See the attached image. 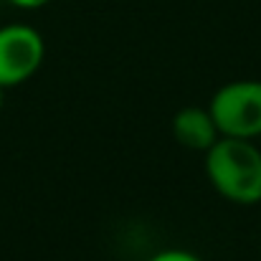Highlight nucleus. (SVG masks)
<instances>
[{
    "label": "nucleus",
    "mask_w": 261,
    "mask_h": 261,
    "mask_svg": "<svg viewBox=\"0 0 261 261\" xmlns=\"http://www.w3.org/2000/svg\"><path fill=\"white\" fill-rule=\"evenodd\" d=\"M205 175L228 203L254 205L261 200V150L254 140L218 137L205 150Z\"/></svg>",
    "instance_id": "f257e3e1"
},
{
    "label": "nucleus",
    "mask_w": 261,
    "mask_h": 261,
    "mask_svg": "<svg viewBox=\"0 0 261 261\" xmlns=\"http://www.w3.org/2000/svg\"><path fill=\"white\" fill-rule=\"evenodd\" d=\"M208 112L221 137L259 140L261 137V82H228L211 96Z\"/></svg>",
    "instance_id": "f03ea898"
},
{
    "label": "nucleus",
    "mask_w": 261,
    "mask_h": 261,
    "mask_svg": "<svg viewBox=\"0 0 261 261\" xmlns=\"http://www.w3.org/2000/svg\"><path fill=\"white\" fill-rule=\"evenodd\" d=\"M46 43L33 25L8 23L0 28V87L10 89L38 74Z\"/></svg>",
    "instance_id": "7ed1b4c3"
},
{
    "label": "nucleus",
    "mask_w": 261,
    "mask_h": 261,
    "mask_svg": "<svg viewBox=\"0 0 261 261\" xmlns=\"http://www.w3.org/2000/svg\"><path fill=\"white\" fill-rule=\"evenodd\" d=\"M173 137L188 150L205 152L221 135L208 107H182L173 117Z\"/></svg>",
    "instance_id": "20e7f679"
},
{
    "label": "nucleus",
    "mask_w": 261,
    "mask_h": 261,
    "mask_svg": "<svg viewBox=\"0 0 261 261\" xmlns=\"http://www.w3.org/2000/svg\"><path fill=\"white\" fill-rule=\"evenodd\" d=\"M147 261H203L198 254L185 251V249H163L158 254H152Z\"/></svg>",
    "instance_id": "39448f33"
},
{
    "label": "nucleus",
    "mask_w": 261,
    "mask_h": 261,
    "mask_svg": "<svg viewBox=\"0 0 261 261\" xmlns=\"http://www.w3.org/2000/svg\"><path fill=\"white\" fill-rule=\"evenodd\" d=\"M10 5H15V8H23V10H36V8H43V5H48L51 0H8Z\"/></svg>",
    "instance_id": "423d86ee"
},
{
    "label": "nucleus",
    "mask_w": 261,
    "mask_h": 261,
    "mask_svg": "<svg viewBox=\"0 0 261 261\" xmlns=\"http://www.w3.org/2000/svg\"><path fill=\"white\" fill-rule=\"evenodd\" d=\"M3 91H5V89L0 87V109H3V101H5V94H3Z\"/></svg>",
    "instance_id": "0eeeda50"
}]
</instances>
